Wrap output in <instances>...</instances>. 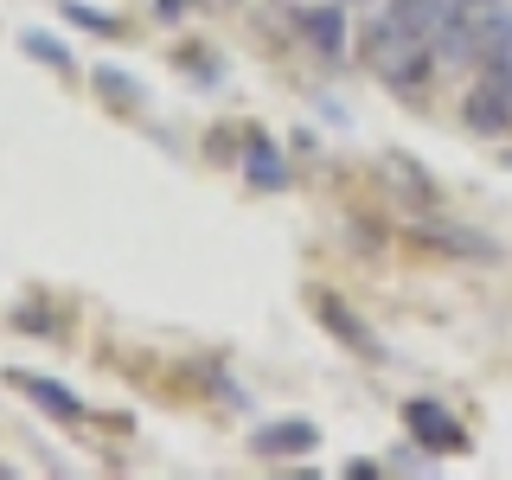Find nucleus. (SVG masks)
<instances>
[{
	"mask_svg": "<svg viewBox=\"0 0 512 480\" xmlns=\"http://www.w3.org/2000/svg\"><path fill=\"white\" fill-rule=\"evenodd\" d=\"M423 244H436V250H448V256H468V263H500V244L493 237H480V231H416Z\"/></svg>",
	"mask_w": 512,
	"mask_h": 480,
	"instance_id": "obj_5",
	"label": "nucleus"
},
{
	"mask_svg": "<svg viewBox=\"0 0 512 480\" xmlns=\"http://www.w3.org/2000/svg\"><path fill=\"white\" fill-rule=\"evenodd\" d=\"M20 391L26 397H39L52 416H84V404H77V391H64V384H52V378H20Z\"/></svg>",
	"mask_w": 512,
	"mask_h": 480,
	"instance_id": "obj_8",
	"label": "nucleus"
},
{
	"mask_svg": "<svg viewBox=\"0 0 512 480\" xmlns=\"http://www.w3.org/2000/svg\"><path fill=\"white\" fill-rule=\"evenodd\" d=\"M359 58L372 64V77H378V84H391L397 96H416V90L429 84V71H436V45H429L423 32L397 26L391 13H378V20L365 26Z\"/></svg>",
	"mask_w": 512,
	"mask_h": 480,
	"instance_id": "obj_1",
	"label": "nucleus"
},
{
	"mask_svg": "<svg viewBox=\"0 0 512 480\" xmlns=\"http://www.w3.org/2000/svg\"><path fill=\"white\" fill-rule=\"evenodd\" d=\"M480 64H487V71H500V77H506V84H512V20L500 26V39H493V45H487V58H480Z\"/></svg>",
	"mask_w": 512,
	"mask_h": 480,
	"instance_id": "obj_10",
	"label": "nucleus"
},
{
	"mask_svg": "<svg viewBox=\"0 0 512 480\" xmlns=\"http://www.w3.org/2000/svg\"><path fill=\"white\" fill-rule=\"evenodd\" d=\"M461 122H468L474 135H512V84L500 71L480 64V84L461 96Z\"/></svg>",
	"mask_w": 512,
	"mask_h": 480,
	"instance_id": "obj_2",
	"label": "nucleus"
},
{
	"mask_svg": "<svg viewBox=\"0 0 512 480\" xmlns=\"http://www.w3.org/2000/svg\"><path fill=\"white\" fill-rule=\"evenodd\" d=\"M26 52H32V58H45V64H71V58H64V45H58V39H45V32H32Z\"/></svg>",
	"mask_w": 512,
	"mask_h": 480,
	"instance_id": "obj_11",
	"label": "nucleus"
},
{
	"mask_svg": "<svg viewBox=\"0 0 512 480\" xmlns=\"http://www.w3.org/2000/svg\"><path fill=\"white\" fill-rule=\"evenodd\" d=\"M314 314H320V320H327V327H333V333H340V340H346V346H359V352H372V359H378V340H372V333H365V327H359V320H352V314H346V301H333V295H320V301H314Z\"/></svg>",
	"mask_w": 512,
	"mask_h": 480,
	"instance_id": "obj_7",
	"label": "nucleus"
},
{
	"mask_svg": "<svg viewBox=\"0 0 512 480\" xmlns=\"http://www.w3.org/2000/svg\"><path fill=\"white\" fill-rule=\"evenodd\" d=\"M186 7H192V0H160V20H180Z\"/></svg>",
	"mask_w": 512,
	"mask_h": 480,
	"instance_id": "obj_13",
	"label": "nucleus"
},
{
	"mask_svg": "<svg viewBox=\"0 0 512 480\" xmlns=\"http://www.w3.org/2000/svg\"><path fill=\"white\" fill-rule=\"evenodd\" d=\"M301 32H308V45H314L320 58H333V64L346 58V7H340V0L308 7V13H301Z\"/></svg>",
	"mask_w": 512,
	"mask_h": 480,
	"instance_id": "obj_3",
	"label": "nucleus"
},
{
	"mask_svg": "<svg viewBox=\"0 0 512 480\" xmlns=\"http://www.w3.org/2000/svg\"><path fill=\"white\" fill-rule=\"evenodd\" d=\"M244 167H250V180H256V186H288V173H282L276 148H263V141L250 148V160H244Z\"/></svg>",
	"mask_w": 512,
	"mask_h": 480,
	"instance_id": "obj_9",
	"label": "nucleus"
},
{
	"mask_svg": "<svg viewBox=\"0 0 512 480\" xmlns=\"http://www.w3.org/2000/svg\"><path fill=\"white\" fill-rule=\"evenodd\" d=\"M64 13H71L77 26H96V32H116V20H109V13H96V7H77V0H71V7H64Z\"/></svg>",
	"mask_w": 512,
	"mask_h": 480,
	"instance_id": "obj_12",
	"label": "nucleus"
},
{
	"mask_svg": "<svg viewBox=\"0 0 512 480\" xmlns=\"http://www.w3.org/2000/svg\"><path fill=\"white\" fill-rule=\"evenodd\" d=\"M506 167H512V154H506Z\"/></svg>",
	"mask_w": 512,
	"mask_h": 480,
	"instance_id": "obj_14",
	"label": "nucleus"
},
{
	"mask_svg": "<svg viewBox=\"0 0 512 480\" xmlns=\"http://www.w3.org/2000/svg\"><path fill=\"white\" fill-rule=\"evenodd\" d=\"M404 423H410V436L423 442V448H461V423H455L442 404H429V397L404 404Z\"/></svg>",
	"mask_w": 512,
	"mask_h": 480,
	"instance_id": "obj_4",
	"label": "nucleus"
},
{
	"mask_svg": "<svg viewBox=\"0 0 512 480\" xmlns=\"http://www.w3.org/2000/svg\"><path fill=\"white\" fill-rule=\"evenodd\" d=\"M314 448V423H269L256 429V455H308Z\"/></svg>",
	"mask_w": 512,
	"mask_h": 480,
	"instance_id": "obj_6",
	"label": "nucleus"
}]
</instances>
